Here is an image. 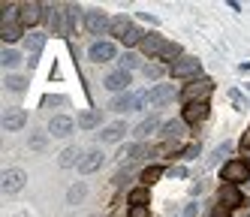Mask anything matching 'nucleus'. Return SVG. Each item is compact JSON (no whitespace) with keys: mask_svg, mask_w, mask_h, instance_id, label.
<instances>
[{"mask_svg":"<svg viewBox=\"0 0 250 217\" xmlns=\"http://www.w3.org/2000/svg\"><path fill=\"white\" fill-rule=\"evenodd\" d=\"M148 103V94H142V90H127V94H118L109 108L112 112H136V108H145Z\"/></svg>","mask_w":250,"mask_h":217,"instance_id":"f257e3e1","label":"nucleus"},{"mask_svg":"<svg viewBox=\"0 0 250 217\" xmlns=\"http://www.w3.org/2000/svg\"><path fill=\"white\" fill-rule=\"evenodd\" d=\"M169 72H172V79H190V82H196V79H202V61L184 54L178 64H172Z\"/></svg>","mask_w":250,"mask_h":217,"instance_id":"f03ea898","label":"nucleus"},{"mask_svg":"<svg viewBox=\"0 0 250 217\" xmlns=\"http://www.w3.org/2000/svg\"><path fill=\"white\" fill-rule=\"evenodd\" d=\"M220 181H226V184H244V181H250V163L247 160H229L223 172H220Z\"/></svg>","mask_w":250,"mask_h":217,"instance_id":"7ed1b4c3","label":"nucleus"},{"mask_svg":"<svg viewBox=\"0 0 250 217\" xmlns=\"http://www.w3.org/2000/svg\"><path fill=\"white\" fill-rule=\"evenodd\" d=\"M214 90V82L211 79H196V82H190L184 90H181V100L187 103V106H193V103H205V97Z\"/></svg>","mask_w":250,"mask_h":217,"instance_id":"20e7f679","label":"nucleus"},{"mask_svg":"<svg viewBox=\"0 0 250 217\" xmlns=\"http://www.w3.org/2000/svg\"><path fill=\"white\" fill-rule=\"evenodd\" d=\"M115 54H118V48L112 45V43H94L91 48H87V58H91L94 64H105V61H115Z\"/></svg>","mask_w":250,"mask_h":217,"instance_id":"39448f33","label":"nucleus"},{"mask_svg":"<svg viewBox=\"0 0 250 217\" xmlns=\"http://www.w3.org/2000/svg\"><path fill=\"white\" fill-rule=\"evenodd\" d=\"M148 100H151L154 108H163L166 103L175 100V85H157V87H151L148 90Z\"/></svg>","mask_w":250,"mask_h":217,"instance_id":"423d86ee","label":"nucleus"},{"mask_svg":"<svg viewBox=\"0 0 250 217\" xmlns=\"http://www.w3.org/2000/svg\"><path fill=\"white\" fill-rule=\"evenodd\" d=\"M166 45H169V43H166L160 33H145V40H142V51H145L148 58H157V61H160V54L166 51Z\"/></svg>","mask_w":250,"mask_h":217,"instance_id":"0eeeda50","label":"nucleus"},{"mask_svg":"<svg viewBox=\"0 0 250 217\" xmlns=\"http://www.w3.org/2000/svg\"><path fill=\"white\" fill-rule=\"evenodd\" d=\"M84 27L100 36V33H105V30H112V22H109V15H105V12H97V9H94V12L84 15Z\"/></svg>","mask_w":250,"mask_h":217,"instance_id":"6e6552de","label":"nucleus"},{"mask_svg":"<svg viewBox=\"0 0 250 217\" xmlns=\"http://www.w3.org/2000/svg\"><path fill=\"white\" fill-rule=\"evenodd\" d=\"M76 130V121L73 118H66V115H55L48 121V133L51 136H58V139H63V136H69Z\"/></svg>","mask_w":250,"mask_h":217,"instance_id":"1a4fd4ad","label":"nucleus"},{"mask_svg":"<svg viewBox=\"0 0 250 217\" xmlns=\"http://www.w3.org/2000/svg\"><path fill=\"white\" fill-rule=\"evenodd\" d=\"M42 18V6L40 3H21L19 6V24L21 27H33Z\"/></svg>","mask_w":250,"mask_h":217,"instance_id":"9d476101","label":"nucleus"},{"mask_svg":"<svg viewBox=\"0 0 250 217\" xmlns=\"http://www.w3.org/2000/svg\"><path fill=\"white\" fill-rule=\"evenodd\" d=\"M24 124H27V112H24V108H6V112H3V130L6 133L21 130Z\"/></svg>","mask_w":250,"mask_h":217,"instance_id":"9b49d317","label":"nucleus"},{"mask_svg":"<svg viewBox=\"0 0 250 217\" xmlns=\"http://www.w3.org/2000/svg\"><path fill=\"white\" fill-rule=\"evenodd\" d=\"M24 181H27L24 169H6L3 172V193H19L24 187Z\"/></svg>","mask_w":250,"mask_h":217,"instance_id":"f8f14e48","label":"nucleus"},{"mask_svg":"<svg viewBox=\"0 0 250 217\" xmlns=\"http://www.w3.org/2000/svg\"><path fill=\"white\" fill-rule=\"evenodd\" d=\"M103 160H105V154L103 151H84V157H82V163H79V172L82 175H91V172H97L100 166H103Z\"/></svg>","mask_w":250,"mask_h":217,"instance_id":"ddd939ff","label":"nucleus"},{"mask_svg":"<svg viewBox=\"0 0 250 217\" xmlns=\"http://www.w3.org/2000/svg\"><path fill=\"white\" fill-rule=\"evenodd\" d=\"M220 205H226L229 211H232V208H238V205H244V193H241L235 184L220 187Z\"/></svg>","mask_w":250,"mask_h":217,"instance_id":"4468645a","label":"nucleus"},{"mask_svg":"<svg viewBox=\"0 0 250 217\" xmlns=\"http://www.w3.org/2000/svg\"><path fill=\"white\" fill-rule=\"evenodd\" d=\"M109 90H115V94H127V85H130V72L127 69H118V72H109V76H105V82H103Z\"/></svg>","mask_w":250,"mask_h":217,"instance_id":"2eb2a0df","label":"nucleus"},{"mask_svg":"<svg viewBox=\"0 0 250 217\" xmlns=\"http://www.w3.org/2000/svg\"><path fill=\"white\" fill-rule=\"evenodd\" d=\"M208 115H211V106H208V103H193V106L184 108V124H199V121H205Z\"/></svg>","mask_w":250,"mask_h":217,"instance_id":"dca6fc26","label":"nucleus"},{"mask_svg":"<svg viewBox=\"0 0 250 217\" xmlns=\"http://www.w3.org/2000/svg\"><path fill=\"white\" fill-rule=\"evenodd\" d=\"M124 133H127V127H124V124H109V127H103V130L97 133V139L100 142H121Z\"/></svg>","mask_w":250,"mask_h":217,"instance_id":"f3484780","label":"nucleus"},{"mask_svg":"<svg viewBox=\"0 0 250 217\" xmlns=\"http://www.w3.org/2000/svg\"><path fill=\"white\" fill-rule=\"evenodd\" d=\"M100 121H103V112H100V108H87V112L79 115V127H82V130H94Z\"/></svg>","mask_w":250,"mask_h":217,"instance_id":"a211bd4d","label":"nucleus"},{"mask_svg":"<svg viewBox=\"0 0 250 217\" xmlns=\"http://www.w3.org/2000/svg\"><path fill=\"white\" fill-rule=\"evenodd\" d=\"M157 127H160V118L157 115H151V118H145V121H142L139 127H136V139H148L154 130H157Z\"/></svg>","mask_w":250,"mask_h":217,"instance_id":"6ab92c4d","label":"nucleus"},{"mask_svg":"<svg viewBox=\"0 0 250 217\" xmlns=\"http://www.w3.org/2000/svg\"><path fill=\"white\" fill-rule=\"evenodd\" d=\"M0 36H3V43L21 40V24H19V22H6L3 27H0Z\"/></svg>","mask_w":250,"mask_h":217,"instance_id":"aec40b11","label":"nucleus"},{"mask_svg":"<svg viewBox=\"0 0 250 217\" xmlns=\"http://www.w3.org/2000/svg\"><path fill=\"white\" fill-rule=\"evenodd\" d=\"M130 27H133V24H130V18H127V15H118V18H112V33L118 36V40H124V36L130 33Z\"/></svg>","mask_w":250,"mask_h":217,"instance_id":"412c9836","label":"nucleus"},{"mask_svg":"<svg viewBox=\"0 0 250 217\" xmlns=\"http://www.w3.org/2000/svg\"><path fill=\"white\" fill-rule=\"evenodd\" d=\"M82 157H84V154H82L79 148H66V151L61 154V166H63V169H69V166H79V163H82Z\"/></svg>","mask_w":250,"mask_h":217,"instance_id":"4be33fe9","label":"nucleus"},{"mask_svg":"<svg viewBox=\"0 0 250 217\" xmlns=\"http://www.w3.org/2000/svg\"><path fill=\"white\" fill-rule=\"evenodd\" d=\"M24 45H27V51H30V58H37V54L42 51V45H45V33H30Z\"/></svg>","mask_w":250,"mask_h":217,"instance_id":"5701e85b","label":"nucleus"},{"mask_svg":"<svg viewBox=\"0 0 250 217\" xmlns=\"http://www.w3.org/2000/svg\"><path fill=\"white\" fill-rule=\"evenodd\" d=\"M184 136V121H169L163 127V139H181Z\"/></svg>","mask_w":250,"mask_h":217,"instance_id":"b1692460","label":"nucleus"},{"mask_svg":"<svg viewBox=\"0 0 250 217\" xmlns=\"http://www.w3.org/2000/svg\"><path fill=\"white\" fill-rule=\"evenodd\" d=\"M0 61H3V69H15L21 64V54L15 48H3V58H0Z\"/></svg>","mask_w":250,"mask_h":217,"instance_id":"393cba45","label":"nucleus"},{"mask_svg":"<svg viewBox=\"0 0 250 217\" xmlns=\"http://www.w3.org/2000/svg\"><path fill=\"white\" fill-rule=\"evenodd\" d=\"M48 136H51V133L33 130V133H30V148H33V151H42V148H45V142H48Z\"/></svg>","mask_w":250,"mask_h":217,"instance_id":"a878e982","label":"nucleus"},{"mask_svg":"<svg viewBox=\"0 0 250 217\" xmlns=\"http://www.w3.org/2000/svg\"><path fill=\"white\" fill-rule=\"evenodd\" d=\"M12 94H21V90L27 87V79H21V76H6V82H3Z\"/></svg>","mask_w":250,"mask_h":217,"instance_id":"bb28decb","label":"nucleus"},{"mask_svg":"<svg viewBox=\"0 0 250 217\" xmlns=\"http://www.w3.org/2000/svg\"><path fill=\"white\" fill-rule=\"evenodd\" d=\"M229 148H232L229 142H223L220 148H214V154H211V157L205 160V166H217V163H220V157H223V154H229Z\"/></svg>","mask_w":250,"mask_h":217,"instance_id":"cd10ccee","label":"nucleus"},{"mask_svg":"<svg viewBox=\"0 0 250 217\" xmlns=\"http://www.w3.org/2000/svg\"><path fill=\"white\" fill-rule=\"evenodd\" d=\"M142 76L151 79V82H157L160 76H163V66H160V64H145V66H142Z\"/></svg>","mask_w":250,"mask_h":217,"instance_id":"c85d7f7f","label":"nucleus"},{"mask_svg":"<svg viewBox=\"0 0 250 217\" xmlns=\"http://www.w3.org/2000/svg\"><path fill=\"white\" fill-rule=\"evenodd\" d=\"M142 40H145V33H142V30H139V27L133 24V27H130V33H127V36H124V40H121V43H124V45H136V43L142 45Z\"/></svg>","mask_w":250,"mask_h":217,"instance_id":"c756f323","label":"nucleus"},{"mask_svg":"<svg viewBox=\"0 0 250 217\" xmlns=\"http://www.w3.org/2000/svg\"><path fill=\"white\" fill-rule=\"evenodd\" d=\"M160 175H163V169H160V166H148L145 172H142V181H145V187H151Z\"/></svg>","mask_w":250,"mask_h":217,"instance_id":"7c9ffc66","label":"nucleus"},{"mask_svg":"<svg viewBox=\"0 0 250 217\" xmlns=\"http://www.w3.org/2000/svg\"><path fill=\"white\" fill-rule=\"evenodd\" d=\"M148 196H151V193H148V187L133 190V193H130V205H145V202H148Z\"/></svg>","mask_w":250,"mask_h":217,"instance_id":"2f4dec72","label":"nucleus"},{"mask_svg":"<svg viewBox=\"0 0 250 217\" xmlns=\"http://www.w3.org/2000/svg\"><path fill=\"white\" fill-rule=\"evenodd\" d=\"M84 193H87V187L84 184H76V187H69V193H66V199H69V202H79V199H84Z\"/></svg>","mask_w":250,"mask_h":217,"instance_id":"473e14b6","label":"nucleus"},{"mask_svg":"<svg viewBox=\"0 0 250 217\" xmlns=\"http://www.w3.org/2000/svg\"><path fill=\"white\" fill-rule=\"evenodd\" d=\"M139 66V58H136V54H124V58H121V69H136Z\"/></svg>","mask_w":250,"mask_h":217,"instance_id":"72a5a7b5","label":"nucleus"},{"mask_svg":"<svg viewBox=\"0 0 250 217\" xmlns=\"http://www.w3.org/2000/svg\"><path fill=\"white\" fill-rule=\"evenodd\" d=\"M148 214H151L148 205H133V208H130V217H148Z\"/></svg>","mask_w":250,"mask_h":217,"instance_id":"f704fd0d","label":"nucleus"},{"mask_svg":"<svg viewBox=\"0 0 250 217\" xmlns=\"http://www.w3.org/2000/svg\"><path fill=\"white\" fill-rule=\"evenodd\" d=\"M229 97H232V103H235V106L241 108V112H247V100H244V97L238 94V90H232V94H229Z\"/></svg>","mask_w":250,"mask_h":217,"instance_id":"c9c22d12","label":"nucleus"},{"mask_svg":"<svg viewBox=\"0 0 250 217\" xmlns=\"http://www.w3.org/2000/svg\"><path fill=\"white\" fill-rule=\"evenodd\" d=\"M184 217H199V205H196V202L184 205Z\"/></svg>","mask_w":250,"mask_h":217,"instance_id":"e433bc0d","label":"nucleus"},{"mask_svg":"<svg viewBox=\"0 0 250 217\" xmlns=\"http://www.w3.org/2000/svg\"><path fill=\"white\" fill-rule=\"evenodd\" d=\"M211 217H229V208H226V205H214Z\"/></svg>","mask_w":250,"mask_h":217,"instance_id":"4c0bfd02","label":"nucleus"},{"mask_svg":"<svg viewBox=\"0 0 250 217\" xmlns=\"http://www.w3.org/2000/svg\"><path fill=\"white\" fill-rule=\"evenodd\" d=\"M196 154H199V145H190V148H184V160H193Z\"/></svg>","mask_w":250,"mask_h":217,"instance_id":"58836bf2","label":"nucleus"},{"mask_svg":"<svg viewBox=\"0 0 250 217\" xmlns=\"http://www.w3.org/2000/svg\"><path fill=\"white\" fill-rule=\"evenodd\" d=\"M169 175H172V178H187V169H184V166H172Z\"/></svg>","mask_w":250,"mask_h":217,"instance_id":"ea45409f","label":"nucleus"},{"mask_svg":"<svg viewBox=\"0 0 250 217\" xmlns=\"http://www.w3.org/2000/svg\"><path fill=\"white\" fill-rule=\"evenodd\" d=\"M238 145H241V151H250V133H244V136H241V142H238Z\"/></svg>","mask_w":250,"mask_h":217,"instance_id":"a19ab883","label":"nucleus"},{"mask_svg":"<svg viewBox=\"0 0 250 217\" xmlns=\"http://www.w3.org/2000/svg\"><path fill=\"white\" fill-rule=\"evenodd\" d=\"M202 190H205V181H196V184L190 187V193H193V196H196V193H202Z\"/></svg>","mask_w":250,"mask_h":217,"instance_id":"79ce46f5","label":"nucleus"},{"mask_svg":"<svg viewBox=\"0 0 250 217\" xmlns=\"http://www.w3.org/2000/svg\"><path fill=\"white\" fill-rule=\"evenodd\" d=\"M238 69H241V72H247V69H250V61H247V64H241Z\"/></svg>","mask_w":250,"mask_h":217,"instance_id":"37998d69","label":"nucleus"},{"mask_svg":"<svg viewBox=\"0 0 250 217\" xmlns=\"http://www.w3.org/2000/svg\"><path fill=\"white\" fill-rule=\"evenodd\" d=\"M244 157H247V163H250V151H244Z\"/></svg>","mask_w":250,"mask_h":217,"instance_id":"c03bdc74","label":"nucleus"},{"mask_svg":"<svg viewBox=\"0 0 250 217\" xmlns=\"http://www.w3.org/2000/svg\"><path fill=\"white\" fill-rule=\"evenodd\" d=\"M238 217H250V214H238Z\"/></svg>","mask_w":250,"mask_h":217,"instance_id":"a18cd8bd","label":"nucleus"},{"mask_svg":"<svg viewBox=\"0 0 250 217\" xmlns=\"http://www.w3.org/2000/svg\"><path fill=\"white\" fill-rule=\"evenodd\" d=\"M247 190H250V181H247Z\"/></svg>","mask_w":250,"mask_h":217,"instance_id":"49530a36","label":"nucleus"}]
</instances>
